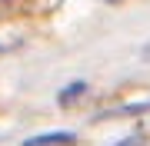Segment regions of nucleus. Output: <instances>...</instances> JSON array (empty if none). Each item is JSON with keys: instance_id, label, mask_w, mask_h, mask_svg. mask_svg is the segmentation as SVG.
<instances>
[{"instance_id": "obj_2", "label": "nucleus", "mask_w": 150, "mask_h": 146, "mask_svg": "<svg viewBox=\"0 0 150 146\" xmlns=\"http://www.w3.org/2000/svg\"><path fill=\"white\" fill-rule=\"evenodd\" d=\"M83 90H87V83H74V87H67L64 93H60V103H64V106H67V103H74V96H80Z\"/></svg>"}, {"instance_id": "obj_1", "label": "nucleus", "mask_w": 150, "mask_h": 146, "mask_svg": "<svg viewBox=\"0 0 150 146\" xmlns=\"http://www.w3.org/2000/svg\"><path fill=\"white\" fill-rule=\"evenodd\" d=\"M74 143H77L74 133H40V136L23 140V146H74Z\"/></svg>"}, {"instance_id": "obj_3", "label": "nucleus", "mask_w": 150, "mask_h": 146, "mask_svg": "<svg viewBox=\"0 0 150 146\" xmlns=\"http://www.w3.org/2000/svg\"><path fill=\"white\" fill-rule=\"evenodd\" d=\"M117 146H147V136L144 133H130V136H123Z\"/></svg>"}, {"instance_id": "obj_4", "label": "nucleus", "mask_w": 150, "mask_h": 146, "mask_svg": "<svg viewBox=\"0 0 150 146\" xmlns=\"http://www.w3.org/2000/svg\"><path fill=\"white\" fill-rule=\"evenodd\" d=\"M107 3H117V0H107Z\"/></svg>"}, {"instance_id": "obj_5", "label": "nucleus", "mask_w": 150, "mask_h": 146, "mask_svg": "<svg viewBox=\"0 0 150 146\" xmlns=\"http://www.w3.org/2000/svg\"><path fill=\"white\" fill-rule=\"evenodd\" d=\"M0 50H4V47H0Z\"/></svg>"}]
</instances>
